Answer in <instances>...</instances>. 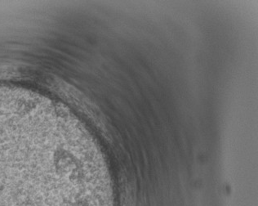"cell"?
<instances>
[{
  "label": "cell",
  "instance_id": "cell-1",
  "mask_svg": "<svg viewBox=\"0 0 258 206\" xmlns=\"http://www.w3.org/2000/svg\"><path fill=\"white\" fill-rule=\"evenodd\" d=\"M45 161L30 150L0 146V206H50Z\"/></svg>",
  "mask_w": 258,
  "mask_h": 206
}]
</instances>
